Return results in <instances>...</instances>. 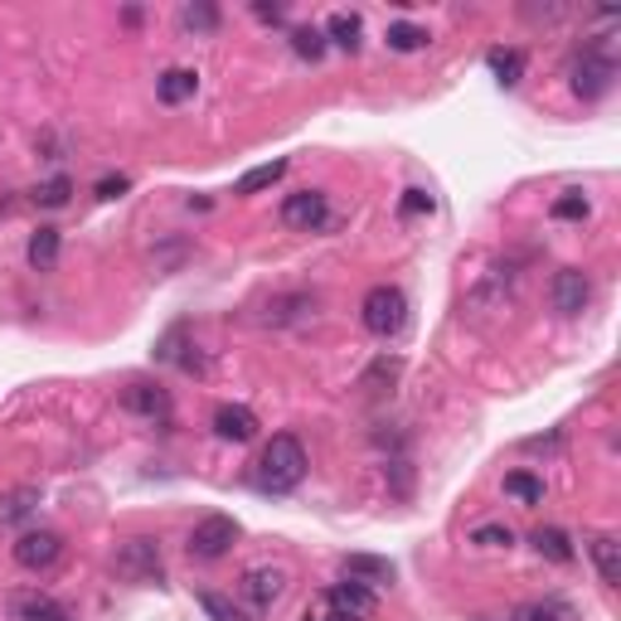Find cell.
Listing matches in <instances>:
<instances>
[{
	"label": "cell",
	"instance_id": "obj_1",
	"mask_svg": "<svg viewBox=\"0 0 621 621\" xmlns=\"http://www.w3.org/2000/svg\"><path fill=\"white\" fill-rule=\"evenodd\" d=\"M301 477H307V447H301L291 432H277L258 457V485L272 495H282V491H291V485H301Z\"/></svg>",
	"mask_w": 621,
	"mask_h": 621
},
{
	"label": "cell",
	"instance_id": "obj_2",
	"mask_svg": "<svg viewBox=\"0 0 621 621\" xmlns=\"http://www.w3.org/2000/svg\"><path fill=\"white\" fill-rule=\"evenodd\" d=\"M113 568H117V578L137 582V588H151V582H161V578H165L161 544H156L151 534H131V539H121V544H117Z\"/></svg>",
	"mask_w": 621,
	"mask_h": 621
},
{
	"label": "cell",
	"instance_id": "obj_3",
	"mask_svg": "<svg viewBox=\"0 0 621 621\" xmlns=\"http://www.w3.org/2000/svg\"><path fill=\"white\" fill-rule=\"evenodd\" d=\"M360 321H364V331L379 335V340L398 335L408 325V297L398 287H388V282L370 287L364 291V301H360Z\"/></svg>",
	"mask_w": 621,
	"mask_h": 621
},
{
	"label": "cell",
	"instance_id": "obj_4",
	"mask_svg": "<svg viewBox=\"0 0 621 621\" xmlns=\"http://www.w3.org/2000/svg\"><path fill=\"white\" fill-rule=\"evenodd\" d=\"M617 78V64L602 54V49H582V54L568 64V88H574L578 97H588V103H598V97L612 88Z\"/></svg>",
	"mask_w": 621,
	"mask_h": 621
},
{
	"label": "cell",
	"instance_id": "obj_5",
	"mask_svg": "<svg viewBox=\"0 0 621 621\" xmlns=\"http://www.w3.org/2000/svg\"><path fill=\"white\" fill-rule=\"evenodd\" d=\"M234 544H238V520H228V515H204L190 529V558H200V564L224 558Z\"/></svg>",
	"mask_w": 621,
	"mask_h": 621
},
{
	"label": "cell",
	"instance_id": "obj_6",
	"mask_svg": "<svg viewBox=\"0 0 621 621\" xmlns=\"http://www.w3.org/2000/svg\"><path fill=\"white\" fill-rule=\"evenodd\" d=\"M10 554H15V564L24 574H44V568H54L64 558V539L54 529H30V534H20Z\"/></svg>",
	"mask_w": 621,
	"mask_h": 621
},
{
	"label": "cell",
	"instance_id": "obj_7",
	"mask_svg": "<svg viewBox=\"0 0 621 621\" xmlns=\"http://www.w3.org/2000/svg\"><path fill=\"white\" fill-rule=\"evenodd\" d=\"M588 301H592L588 272H582V267H558L554 282H549V307L558 315H582L588 311Z\"/></svg>",
	"mask_w": 621,
	"mask_h": 621
},
{
	"label": "cell",
	"instance_id": "obj_8",
	"mask_svg": "<svg viewBox=\"0 0 621 621\" xmlns=\"http://www.w3.org/2000/svg\"><path fill=\"white\" fill-rule=\"evenodd\" d=\"M287 592V574L282 568H248L243 574V598H248L253 612H267L277 598Z\"/></svg>",
	"mask_w": 621,
	"mask_h": 621
},
{
	"label": "cell",
	"instance_id": "obj_9",
	"mask_svg": "<svg viewBox=\"0 0 621 621\" xmlns=\"http://www.w3.org/2000/svg\"><path fill=\"white\" fill-rule=\"evenodd\" d=\"M282 224L287 228H321L325 224V194L321 190H297L282 200Z\"/></svg>",
	"mask_w": 621,
	"mask_h": 621
},
{
	"label": "cell",
	"instance_id": "obj_10",
	"mask_svg": "<svg viewBox=\"0 0 621 621\" xmlns=\"http://www.w3.org/2000/svg\"><path fill=\"white\" fill-rule=\"evenodd\" d=\"M325 607H331L335 617L364 621V617H374V607H379V598H374L370 588H360V582H335V588L325 592Z\"/></svg>",
	"mask_w": 621,
	"mask_h": 621
},
{
	"label": "cell",
	"instance_id": "obj_11",
	"mask_svg": "<svg viewBox=\"0 0 621 621\" xmlns=\"http://www.w3.org/2000/svg\"><path fill=\"white\" fill-rule=\"evenodd\" d=\"M214 432L224 437V442H253V437H258V413L243 408V404L214 408Z\"/></svg>",
	"mask_w": 621,
	"mask_h": 621
},
{
	"label": "cell",
	"instance_id": "obj_12",
	"mask_svg": "<svg viewBox=\"0 0 621 621\" xmlns=\"http://www.w3.org/2000/svg\"><path fill=\"white\" fill-rule=\"evenodd\" d=\"M340 574L345 582H360V588H384V582H394V564L388 558H374V554H350L345 564H340Z\"/></svg>",
	"mask_w": 621,
	"mask_h": 621
},
{
	"label": "cell",
	"instance_id": "obj_13",
	"mask_svg": "<svg viewBox=\"0 0 621 621\" xmlns=\"http://www.w3.org/2000/svg\"><path fill=\"white\" fill-rule=\"evenodd\" d=\"M10 621H68V612L44 592H15L10 598Z\"/></svg>",
	"mask_w": 621,
	"mask_h": 621
},
{
	"label": "cell",
	"instance_id": "obj_14",
	"mask_svg": "<svg viewBox=\"0 0 621 621\" xmlns=\"http://www.w3.org/2000/svg\"><path fill=\"white\" fill-rule=\"evenodd\" d=\"M121 408L141 413V418H170V394L165 388H151V384H131L127 394H121Z\"/></svg>",
	"mask_w": 621,
	"mask_h": 621
},
{
	"label": "cell",
	"instance_id": "obj_15",
	"mask_svg": "<svg viewBox=\"0 0 621 621\" xmlns=\"http://www.w3.org/2000/svg\"><path fill=\"white\" fill-rule=\"evenodd\" d=\"M58 248H64V238H58V228H34L30 234V248H24V258H30L34 272H54L58 267Z\"/></svg>",
	"mask_w": 621,
	"mask_h": 621
},
{
	"label": "cell",
	"instance_id": "obj_16",
	"mask_svg": "<svg viewBox=\"0 0 621 621\" xmlns=\"http://www.w3.org/2000/svg\"><path fill=\"white\" fill-rule=\"evenodd\" d=\"M588 554H592V564H598V578L607 582V588H617L621 582V544H617V534H598V539L588 544Z\"/></svg>",
	"mask_w": 621,
	"mask_h": 621
},
{
	"label": "cell",
	"instance_id": "obj_17",
	"mask_svg": "<svg viewBox=\"0 0 621 621\" xmlns=\"http://www.w3.org/2000/svg\"><path fill=\"white\" fill-rule=\"evenodd\" d=\"M510 621H578V612L564 598H534V602H520L510 612Z\"/></svg>",
	"mask_w": 621,
	"mask_h": 621
},
{
	"label": "cell",
	"instance_id": "obj_18",
	"mask_svg": "<svg viewBox=\"0 0 621 621\" xmlns=\"http://www.w3.org/2000/svg\"><path fill=\"white\" fill-rule=\"evenodd\" d=\"M40 510V491L34 485H20V491H6L0 495V525H20Z\"/></svg>",
	"mask_w": 621,
	"mask_h": 621
},
{
	"label": "cell",
	"instance_id": "obj_19",
	"mask_svg": "<svg viewBox=\"0 0 621 621\" xmlns=\"http://www.w3.org/2000/svg\"><path fill=\"white\" fill-rule=\"evenodd\" d=\"M194 88H200V78H194L190 68H165L161 78H156V93H161V103H185V97H194Z\"/></svg>",
	"mask_w": 621,
	"mask_h": 621
},
{
	"label": "cell",
	"instance_id": "obj_20",
	"mask_svg": "<svg viewBox=\"0 0 621 621\" xmlns=\"http://www.w3.org/2000/svg\"><path fill=\"white\" fill-rule=\"evenodd\" d=\"M398 374H404V360H398V355H379L370 370L360 374V388H364V394H384V388H394Z\"/></svg>",
	"mask_w": 621,
	"mask_h": 621
},
{
	"label": "cell",
	"instance_id": "obj_21",
	"mask_svg": "<svg viewBox=\"0 0 621 621\" xmlns=\"http://www.w3.org/2000/svg\"><path fill=\"white\" fill-rule=\"evenodd\" d=\"M360 15H350V10H335L331 20H325V44H335V49H350L355 54L360 49Z\"/></svg>",
	"mask_w": 621,
	"mask_h": 621
},
{
	"label": "cell",
	"instance_id": "obj_22",
	"mask_svg": "<svg viewBox=\"0 0 621 621\" xmlns=\"http://www.w3.org/2000/svg\"><path fill=\"white\" fill-rule=\"evenodd\" d=\"M534 549H539V558H549V564H574V544H568L564 529H539L534 534Z\"/></svg>",
	"mask_w": 621,
	"mask_h": 621
},
{
	"label": "cell",
	"instance_id": "obj_23",
	"mask_svg": "<svg viewBox=\"0 0 621 621\" xmlns=\"http://www.w3.org/2000/svg\"><path fill=\"white\" fill-rule=\"evenodd\" d=\"M287 175V161H267V165H253L248 175L234 185V194H258V190H267V185H277V180Z\"/></svg>",
	"mask_w": 621,
	"mask_h": 621
},
{
	"label": "cell",
	"instance_id": "obj_24",
	"mask_svg": "<svg viewBox=\"0 0 621 621\" xmlns=\"http://www.w3.org/2000/svg\"><path fill=\"white\" fill-rule=\"evenodd\" d=\"M491 68L505 88H515L520 73H525V54H520V49H491Z\"/></svg>",
	"mask_w": 621,
	"mask_h": 621
},
{
	"label": "cell",
	"instance_id": "obj_25",
	"mask_svg": "<svg viewBox=\"0 0 621 621\" xmlns=\"http://www.w3.org/2000/svg\"><path fill=\"white\" fill-rule=\"evenodd\" d=\"M505 491L515 495V501H525V505H539V501H544V481L529 477V471H510V477H505Z\"/></svg>",
	"mask_w": 621,
	"mask_h": 621
},
{
	"label": "cell",
	"instance_id": "obj_26",
	"mask_svg": "<svg viewBox=\"0 0 621 621\" xmlns=\"http://www.w3.org/2000/svg\"><path fill=\"white\" fill-rule=\"evenodd\" d=\"M388 49H398V54H413V49L428 44V30H418V24H388Z\"/></svg>",
	"mask_w": 621,
	"mask_h": 621
},
{
	"label": "cell",
	"instance_id": "obj_27",
	"mask_svg": "<svg viewBox=\"0 0 621 621\" xmlns=\"http://www.w3.org/2000/svg\"><path fill=\"white\" fill-rule=\"evenodd\" d=\"M68 194H73V180L68 175H54V180H44V185L34 190V204H44V210H64Z\"/></svg>",
	"mask_w": 621,
	"mask_h": 621
},
{
	"label": "cell",
	"instance_id": "obj_28",
	"mask_svg": "<svg viewBox=\"0 0 621 621\" xmlns=\"http://www.w3.org/2000/svg\"><path fill=\"white\" fill-rule=\"evenodd\" d=\"M180 24L194 30V34H214L218 30V10L214 6H185L180 10Z\"/></svg>",
	"mask_w": 621,
	"mask_h": 621
},
{
	"label": "cell",
	"instance_id": "obj_29",
	"mask_svg": "<svg viewBox=\"0 0 621 621\" xmlns=\"http://www.w3.org/2000/svg\"><path fill=\"white\" fill-rule=\"evenodd\" d=\"M291 49H297L301 58H321V54H325V30H311V24H301V30H291Z\"/></svg>",
	"mask_w": 621,
	"mask_h": 621
},
{
	"label": "cell",
	"instance_id": "obj_30",
	"mask_svg": "<svg viewBox=\"0 0 621 621\" xmlns=\"http://www.w3.org/2000/svg\"><path fill=\"white\" fill-rule=\"evenodd\" d=\"M588 194H578V190H568V194H558L554 200V218H588Z\"/></svg>",
	"mask_w": 621,
	"mask_h": 621
},
{
	"label": "cell",
	"instance_id": "obj_31",
	"mask_svg": "<svg viewBox=\"0 0 621 621\" xmlns=\"http://www.w3.org/2000/svg\"><path fill=\"white\" fill-rule=\"evenodd\" d=\"M200 607H204V612H210L214 621H243V612H238V607L228 602V598H218V592H204V598H200Z\"/></svg>",
	"mask_w": 621,
	"mask_h": 621
},
{
	"label": "cell",
	"instance_id": "obj_32",
	"mask_svg": "<svg viewBox=\"0 0 621 621\" xmlns=\"http://www.w3.org/2000/svg\"><path fill=\"white\" fill-rule=\"evenodd\" d=\"M471 544H481V549H501V544H510V529L505 525H481L477 534H471Z\"/></svg>",
	"mask_w": 621,
	"mask_h": 621
},
{
	"label": "cell",
	"instance_id": "obj_33",
	"mask_svg": "<svg viewBox=\"0 0 621 621\" xmlns=\"http://www.w3.org/2000/svg\"><path fill=\"white\" fill-rule=\"evenodd\" d=\"M398 210H404L408 218H413V214H428V210H432V194H428V190H404V204H398Z\"/></svg>",
	"mask_w": 621,
	"mask_h": 621
},
{
	"label": "cell",
	"instance_id": "obj_34",
	"mask_svg": "<svg viewBox=\"0 0 621 621\" xmlns=\"http://www.w3.org/2000/svg\"><path fill=\"white\" fill-rule=\"evenodd\" d=\"M131 180L127 175H107V180H97V200H121L127 194Z\"/></svg>",
	"mask_w": 621,
	"mask_h": 621
},
{
	"label": "cell",
	"instance_id": "obj_35",
	"mask_svg": "<svg viewBox=\"0 0 621 621\" xmlns=\"http://www.w3.org/2000/svg\"><path fill=\"white\" fill-rule=\"evenodd\" d=\"M253 15H258V20H282V6H253Z\"/></svg>",
	"mask_w": 621,
	"mask_h": 621
},
{
	"label": "cell",
	"instance_id": "obj_36",
	"mask_svg": "<svg viewBox=\"0 0 621 621\" xmlns=\"http://www.w3.org/2000/svg\"><path fill=\"white\" fill-rule=\"evenodd\" d=\"M321 621H350V617H335V612H325V617H321Z\"/></svg>",
	"mask_w": 621,
	"mask_h": 621
}]
</instances>
